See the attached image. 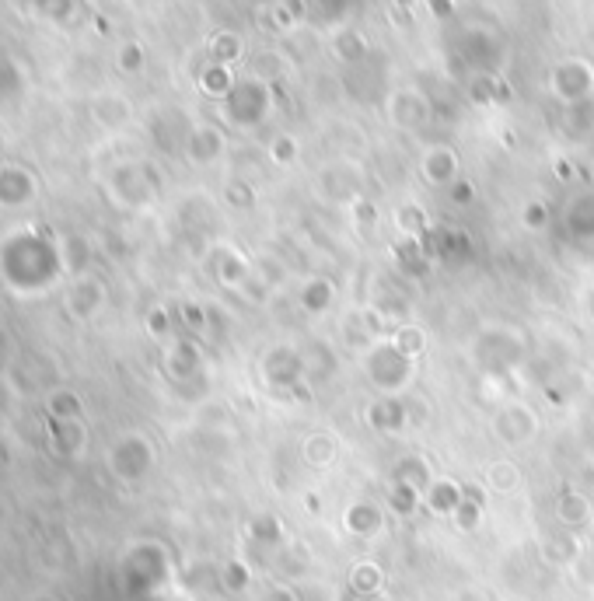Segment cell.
I'll use <instances>...</instances> for the list:
<instances>
[{
    "label": "cell",
    "mask_w": 594,
    "mask_h": 601,
    "mask_svg": "<svg viewBox=\"0 0 594 601\" xmlns=\"http://www.w3.org/2000/svg\"><path fill=\"white\" fill-rule=\"evenodd\" d=\"M427 116V102H420L416 95H399L392 98V123L399 126H416Z\"/></svg>",
    "instance_id": "obj_1"
}]
</instances>
